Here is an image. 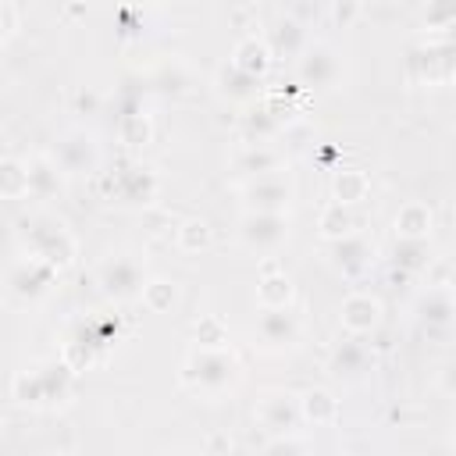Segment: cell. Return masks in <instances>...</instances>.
<instances>
[{
    "label": "cell",
    "instance_id": "obj_1",
    "mask_svg": "<svg viewBox=\"0 0 456 456\" xmlns=\"http://www.w3.org/2000/svg\"><path fill=\"white\" fill-rule=\"evenodd\" d=\"M18 242L28 256H39L46 260L50 267L57 271H68L75 260H78V242L75 235L64 228L61 217L53 214H32L18 224Z\"/></svg>",
    "mask_w": 456,
    "mask_h": 456
},
{
    "label": "cell",
    "instance_id": "obj_2",
    "mask_svg": "<svg viewBox=\"0 0 456 456\" xmlns=\"http://www.w3.org/2000/svg\"><path fill=\"white\" fill-rule=\"evenodd\" d=\"M242 367H239V356L224 346V349H192L182 363V385L196 395H224L235 388Z\"/></svg>",
    "mask_w": 456,
    "mask_h": 456
},
{
    "label": "cell",
    "instance_id": "obj_3",
    "mask_svg": "<svg viewBox=\"0 0 456 456\" xmlns=\"http://www.w3.org/2000/svg\"><path fill=\"white\" fill-rule=\"evenodd\" d=\"M289 232H292L289 210H281V214H274V210H246L239 217V242L249 253H274L278 246H285Z\"/></svg>",
    "mask_w": 456,
    "mask_h": 456
},
{
    "label": "cell",
    "instance_id": "obj_4",
    "mask_svg": "<svg viewBox=\"0 0 456 456\" xmlns=\"http://www.w3.org/2000/svg\"><path fill=\"white\" fill-rule=\"evenodd\" d=\"M142 281H146V267L135 256H128V253L107 256L96 267V285H100V292L110 303H132V299H139Z\"/></svg>",
    "mask_w": 456,
    "mask_h": 456
},
{
    "label": "cell",
    "instance_id": "obj_5",
    "mask_svg": "<svg viewBox=\"0 0 456 456\" xmlns=\"http://www.w3.org/2000/svg\"><path fill=\"white\" fill-rule=\"evenodd\" d=\"M57 267H50L46 260H39V256H21L11 271H7V278H4V289L14 296V299H21V303H39L43 296H50V289L57 285Z\"/></svg>",
    "mask_w": 456,
    "mask_h": 456
},
{
    "label": "cell",
    "instance_id": "obj_6",
    "mask_svg": "<svg viewBox=\"0 0 456 456\" xmlns=\"http://www.w3.org/2000/svg\"><path fill=\"white\" fill-rule=\"evenodd\" d=\"M296 78L306 89H335L342 82V61L328 43H306L296 57Z\"/></svg>",
    "mask_w": 456,
    "mask_h": 456
},
{
    "label": "cell",
    "instance_id": "obj_7",
    "mask_svg": "<svg viewBox=\"0 0 456 456\" xmlns=\"http://www.w3.org/2000/svg\"><path fill=\"white\" fill-rule=\"evenodd\" d=\"M256 335L267 349H292L303 335V321L299 314L289 306H260V317H256Z\"/></svg>",
    "mask_w": 456,
    "mask_h": 456
},
{
    "label": "cell",
    "instance_id": "obj_8",
    "mask_svg": "<svg viewBox=\"0 0 456 456\" xmlns=\"http://www.w3.org/2000/svg\"><path fill=\"white\" fill-rule=\"evenodd\" d=\"M406 71L413 82H428V86H442L452 78V46L442 43H428V46H413L406 57Z\"/></svg>",
    "mask_w": 456,
    "mask_h": 456
},
{
    "label": "cell",
    "instance_id": "obj_9",
    "mask_svg": "<svg viewBox=\"0 0 456 456\" xmlns=\"http://www.w3.org/2000/svg\"><path fill=\"white\" fill-rule=\"evenodd\" d=\"M256 420H260V428L271 431V435H292V431H299V424H303V417H299V399H296L292 392L271 388V392H264L260 403H256Z\"/></svg>",
    "mask_w": 456,
    "mask_h": 456
},
{
    "label": "cell",
    "instance_id": "obj_10",
    "mask_svg": "<svg viewBox=\"0 0 456 456\" xmlns=\"http://www.w3.org/2000/svg\"><path fill=\"white\" fill-rule=\"evenodd\" d=\"M157 189H160L157 175H153L150 167H142V164H132V167L118 171V175L107 182V192H110L118 203H125V207H146V203H153V200H157Z\"/></svg>",
    "mask_w": 456,
    "mask_h": 456
},
{
    "label": "cell",
    "instance_id": "obj_11",
    "mask_svg": "<svg viewBox=\"0 0 456 456\" xmlns=\"http://www.w3.org/2000/svg\"><path fill=\"white\" fill-rule=\"evenodd\" d=\"M57 167L64 175H93L100 167V146L93 142L89 132L75 128V132H64L61 142H57Z\"/></svg>",
    "mask_w": 456,
    "mask_h": 456
},
{
    "label": "cell",
    "instance_id": "obj_12",
    "mask_svg": "<svg viewBox=\"0 0 456 456\" xmlns=\"http://www.w3.org/2000/svg\"><path fill=\"white\" fill-rule=\"evenodd\" d=\"M292 203V182L278 178V175H260V178H249L242 185V207L246 210H289Z\"/></svg>",
    "mask_w": 456,
    "mask_h": 456
},
{
    "label": "cell",
    "instance_id": "obj_13",
    "mask_svg": "<svg viewBox=\"0 0 456 456\" xmlns=\"http://www.w3.org/2000/svg\"><path fill=\"white\" fill-rule=\"evenodd\" d=\"M370 260H374V242L367 235H360V232L356 235H346V239H335L331 249H328V264L338 274H346V278L363 274L370 267Z\"/></svg>",
    "mask_w": 456,
    "mask_h": 456
},
{
    "label": "cell",
    "instance_id": "obj_14",
    "mask_svg": "<svg viewBox=\"0 0 456 456\" xmlns=\"http://www.w3.org/2000/svg\"><path fill=\"white\" fill-rule=\"evenodd\" d=\"M338 321L349 335H370L381 324V303L370 292H353L338 306Z\"/></svg>",
    "mask_w": 456,
    "mask_h": 456
},
{
    "label": "cell",
    "instance_id": "obj_15",
    "mask_svg": "<svg viewBox=\"0 0 456 456\" xmlns=\"http://www.w3.org/2000/svg\"><path fill=\"white\" fill-rule=\"evenodd\" d=\"M452 314H456V303H452V289L449 285H435L420 296L417 303V317L428 331H449L452 328Z\"/></svg>",
    "mask_w": 456,
    "mask_h": 456
},
{
    "label": "cell",
    "instance_id": "obj_16",
    "mask_svg": "<svg viewBox=\"0 0 456 456\" xmlns=\"http://www.w3.org/2000/svg\"><path fill=\"white\" fill-rule=\"evenodd\" d=\"M232 64H235L239 71H246V75H253V78L264 82V75H267L271 64H274V53H271V46H267L264 36H242V39L235 43V50H232Z\"/></svg>",
    "mask_w": 456,
    "mask_h": 456
},
{
    "label": "cell",
    "instance_id": "obj_17",
    "mask_svg": "<svg viewBox=\"0 0 456 456\" xmlns=\"http://www.w3.org/2000/svg\"><path fill=\"white\" fill-rule=\"evenodd\" d=\"M363 228V217L349 207V203H328L321 214H317V235L324 242H335V239H346V235H356Z\"/></svg>",
    "mask_w": 456,
    "mask_h": 456
},
{
    "label": "cell",
    "instance_id": "obj_18",
    "mask_svg": "<svg viewBox=\"0 0 456 456\" xmlns=\"http://www.w3.org/2000/svg\"><path fill=\"white\" fill-rule=\"evenodd\" d=\"M328 367H331V374H338V378H356V374H363V370L370 367V353H367V346L360 342V335L342 338V342L331 349Z\"/></svg>",
    "mask_w": 456,
    "mask_h": 456
},
{
    "label": "cell",
    "instance_id": "obj_19",
    "mask_svg": "<svg viewBox=\"0 0 456 456\" xmlns=\"http://www.w3.org/2000/svg\"><path fill=\"white\" fill-rule=\"evenodd\" d=\"M28 164V196H36V200H53L57 192H61V185H64V171L57 167V160L53 157H32V160H25Z\"/></svg>",
    "mask_w": 456,
    "mask_h": 456
},
{
    "label": "cell",
    "instance_id": "obj_20",
    "mask_svg": "<svg viewBox=\"0 0 456 456\" xmlns=\"http://www.w3.org/2000/svg\"><path fill=\"white\" fill-rule=\"evenodd\" d=\"M392 228L399 239H431V228H435V214L428 203L420 200H410L399 207V214L392 217Z\"/></svg>",
    "mask_w": 456,
    "mask_h": 456
},
{
    "label": "cell",
    "instance_id": "obj_21",
    "mask_svg": "<svg viewBox=\"0 0 456 456\" xmlns=\"http://www.w3.org/2000/svg\"><path fill=\"white\" fill-rule=\"evenodd\" d=\"M388 260H392V267H399L403 274H420V271L431 267L435 253H431V242H428V239H399V235H395V246H392Z\"/></svg>",
    "mask_w": 456,
    "mask_h": 456
},
{
    "label": "cell",
    "instance_id": "obj_22",
    "mask_svg": "<svg viewBox=\"0 0 456 456\" xmlns=\"http://www.w3.org/2000/svg\"><path fill=\"white\" fill-rule=\"evenodd\" d=\"M367 196H370V178H367V171H360V167H335V175H331V200H335V203L360 207Z\"/></svg>",
    "mask_w": 456,
    "mask_h": 456
},
{
    "label": "cell",
    "instance_id": "obj_23",
    "mask_svg": "<svg viewBox=\"0 0 456 456\" xmlns=\"http://www.w3.org/2000/svg\"><path fill=\"white\" fill-rule=\"evenodd\" d=\"M267 46H271L274 57H299V50L306 46V28H303V21H296V18L274 21L271 32H267Z\"/></svg>",
    "mask_w": 456,
    "mask_h": 456
},
{
    "label": "cell",
    "instance_id": "obj_24",
    "mask_svg": "<svg viewBox=\"0 0 456 456\" xmlns=\"http://www.w3.org/2000/svg\"><path fill=\"white\" fill-rule=\"evenodd\" d=\"M217 93L228 96V100H235V103H249V100L260 96V78L239 71V68L228 61V64L217 71Z\"/></svg>",
    "mask_w": 456,
    "mask_h": 456
},
{
    "label": "cell",
    "instance_id": "obj_25",
    "mask_svg": "<svg viewBox=\"0 0 456 456\" xmlns=\"http://www.w3.org/2000/svg\"><path fill=\"white\" fill-rule=\"evenodd\" d=\"M299 417L314 428H324L338 417V399L328 392V388H306L299 395Z\"/></svg>",
    "mask_w": 456,
    "mask_h": 456
},
{
    "label": "cell",
    "instance_id": "obj_26",
    "mask_svg": "<svg viewBox=\"0 0 456 456\" xmlns=\"http://www.w3.org/2000/svg\"><path fill=\"white\" fill-rule=\"evenodd\" d=\"M281 164H285V160H281V153L267 150L264 142H253L249 150H242V153L235 157V171H242V175H249V178H260V175H274Z\"/></svg>",
    "mask_w": 456,
    "mask_h": 456
},
{
    "label": "cell",
    "instance_id": "obj_27",
    "mask_svg": "<svg viewBox=\"0 0 456 456\" xmlns=\"http://www.w3.org/2000/svg\"><path fill=\"white\" fill-rule=\"evenodd\" d=\"M11 395H14V403H21V406H32V410L46 406L43 370H39V367H25V370H18V374L11 378Z\"/></svg>",
    "mask_w": 456,
    "mask_h": 456
},
{
    "label": "cell",
    "instance_id": "obj_28",
    "mask_svg": "<svg viewBox=\"0 0 456 456\" xmlns=\"http://www.w3.org/2000/svg\"><path fill=\"white\" fill-rule=\"evenodd\" d=\"M296 296L292 278L285 271H264V278L256 281V303L260 306H289Z\"/></svg>",
    "mask_w": 456,
    "mask_h": 456
},
{
    "label": "cell",
    "instance_id": "obj_29",
    "mask_svg": "<svg viewBox=\"0 0 456 456\" xmlns=\"http://www.w3.org/2000/svg\"><path fill=\"white\" fill-rule=\"evenodd\" d=\"M28 196V164L18 157H0V200Z\"/></svg>",
    "mask_w": 456,
    "mask_h": 456
},
{
    "label": "cell",
    "instance_id": "obj_30",
    "mask_svg": "<svg viewBox=\"0 0 456 456\" xmlns=\"http://www.w3.org/2000/svg\"><path fill=\"white\" fill-rule=\"evenodd\" d=\"M139 299H142V306L150 314H167L178 303V285L171 278H146Z\"/></svg>",
    "mask_w": 456,
    "mask_h": 456
},
{
    "label": "cell",
    "instance_id": "obj_31",
    "mask_svg": "<svg viewBox=\"0 0 456 456\" xmlns=\"http://www.w3.org/2000/svg\"><path fill=\"white\" fill-rule=\"evenodd\" d=\"M118 135H121V142H125L128 150H142V146L153 139V121H150V114L128 110V114L121 118V125H118Z\"/></svg>",
    "mask_w": 456,
    "mask_h": 456
},
{
    "label": "cell",
    "instance_id": "obj_32",
    "mask_svg": "<svg viewBox=\"0 0 456 456\" xmlns=\"http://www.w3.org/2000/svg\"><path fill=\"white\" fill-rule=\"evenodd\" d=\"M210 239H214V232H210V224L203 217H185L178 224V232H175V242H178L182 253H203L210 246Z\"/></svg>",
    "mask_w": 456,
    "mask_h": 456
},
{
    "label": "cell",
    "instance_id": "obj_33",
    "mask_svg": "<svg viewBox=\"0 0 456 456\" xmlns=\"http://www.w3.org/2000/svg\"><path fill=\"white\" fill-rule=\"evenodd\" d=\"M192 342L200 349H224L228 346V328L217 314H203L192 321Z\"/></svg>",
    "mask_w": 456,
    "mask_h": 456
},
{
    "label": "cell",
    "instance_id": "obj_34",
    "mask_svg": "<svg viewBox=\"0 0 456 456\" xmlns=\"http://www.w3.org/2000/svg\"><path fill=\"white\" fill-rule=\"evenodd\" d=\"M96 353H100V349H96V346H93L86 335H75V338H68V342H64L61 360H64V363H68L75 374H82V370H89V367L96 363Z\"/></svg>",
    "mask_w": 456,
    "mask_h": 456
},
{
    "label": "cell",
    "instance_id": "obj_35",
    "mask_svg": "<svg viewBox=\"0 0 456 456\" xmlns=\"http://www.w3.org/2000/svg\"><path fill=\"white\" fill-rule=\"evenodd\" d=\"M456 21V0H428L424 7V25L435 32H449Z\"/></svg>",
    "mask_w": 456,
    "mask_h": 456
},
{
    "label": "cell",
    "instance_id": "obj_36",
    "mask_svg": "<svg viewBox=\"0 0 456 456\" xmlns=\"http://www.w3.org/2000/svg\"><path fill=\"white\" fill-rule=\"evenodd\" d=\"M18 25H21L18 7H14V4H7V0H0V39L14 36V32H18Z\"/></svg>",
    "mask_w": 456,
    "mask_h": 456
},
{
    "label": "cell",
    "instance_id": "obj_37",
    "mask_svg": "<svg viewBox=\"0 0 456 456\" xmlns=\"http://www.w3.org/2000/svg\"><path fill=\"white\" fill-rule=\"evenodd\" d=\"M310 445L299 442V438H289V435H278L274 442H267V452H306Z\"/></svg>",
    "mask_w": 456,
    "mask_h": 456
},
{
    "label": "cell",
    "instance_id": "obj_38",
    "mask_svg": "<svg viewBox=\"0 0 456 456\" xmlns=\"http://www.w3.org/2000/svg\"><path fill=\"white\" fill-rule=\"evenodd\" d=\"M356 11H360V4H356V0H335V7H331V18H335L338 25H349V21L356 18Z\"/></svg>",
    "mask_w": 456,
    "mask_h": 456
},
{
    "label": "cell",
    "instance_id": "obj_39",
    "mask_svg": "<svg viewBox=\"0 0 456 456\" xmlns=\"http://www.w3.org/2000/svg\"><path fill=\"white\" fill-rule=\"evenodd\" d=\"M0 46H4V39H0Z\"/></svg>",
    "mask_w": 456,
    "mask_h": 456
}]
</instances>
